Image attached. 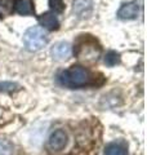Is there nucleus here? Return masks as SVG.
<instances>
[{"instance_id": "12", "label": "nucleus", "mask_w": 147, "mask_h": 155, "mask_svg": "<svg viewBox=\"0 0 147 155\" xmlns=\"http://www.w3.org/2000/svg\"><path fill=\"white\" fill-rule=\"evenodd\" d=\"M14 146L11 141L0 138V155H13Z\"/></svg>"}, {"instance_id": "14", "label": "nucleus", "mask_w": 147, "mask_h": 155, "mask_svg": "<svg viewBox=\"0 0 147 155\" xmlns=\"http://www.w3.org/2000/svg\"><path fill=\"white\" fill-rule=\"evenodd\" d=\"M17 88H19V85L13 81H2L0 83V92H13Z\"/></svg>"}, {"instance_id": "7", "label": "nucleus", "mask_w": 147, "mask_h": 155, "mask_svg": "<svg viewBox=\"0 0 147 155\" xmlns=\"http://www.w3.org/2000/svg\"><path fill=\"white\" fill-rule=\"evenodd\" d=\"M51 54L53 57V60L65 61L71 56V45L67 41H58L52 47Z\"/></svg>"}, {"instance_id": "11", "label": "nucleus", "mask_w": 147, "mask_h": 155, "mask_svg": "<svg viewBox=\"0 0 147 155\" xmlns=\"http://www.w3.org/2000/svg\"><path fill=\"white\" fill-rule=\"evenodd\" d=\"M14 0H0V17H7L13 12Z\"/></svg>"}, {"instance_id": "15", "label": "nucleus", "mask_w": 147, "mask_h": 155, "mask_svg": "<svg viewBox=\"0 0 147 155\" xmlns=\"http://www.w3.org/2000/svg\"><path fill=\"white\" fill-rule=\"evenodd\" d=\"M49 5L54 11V13H61L63 12V3L62 0H49Z\"/></svg>"}, {"instance_id": "1", "label": "nucleus", "mask_w": 147, "mask_h": 155, "mask_svg": "<svg viewBox=\"0 0 147 155\" xmlns=\"http://www.w3.org/2000/svg\"><path fill=\"white\" fill-rule=\"evenodd\" d=\"M58 81L68 88H80L92 83V75L83 66H71L58 75Z\"/></svg>"}, {"instance_id": "2", "label": "nucleus", "mask_w": 147, "mask_h": 155, "mask_svg": "<svg viewBox=\"0 0 147 155\" xmlns=\"http://www.w3.org/2000/svg\"><path fill=\"white\" fill-rule=\"evenodd\" d=\"M23 44L27 51L36 52L40 51L48 44V35L44 31V28L39 26H32L27 28L23 35Z\"/></svg>"}, {"instance_id": "5", "label": "nucleus", "mask_w": 147, "mask_h": 155, "mask_svg": "<svg viewBox=\"0 0 147 155\" xmlns=\"http://www.w3.org/2000/svg\"><path fill=\"white\" fill-rule=\"evenodd\" d=\"M66 143H67V134L65 130L57 129L49 136L48 146L53 151H60V150H62L66 146Z\"/></svg>"}, {"instance_id": "6", "label": "nucleus", "mask_w": 147, "mask_h": 155, "mask_svg": "<svg viewBox=\"0 0 147 155\" xmlns=\"http://www.w3.org/2000/svg\"><path fill=\"white\" fill-rule=\"evenodd\" d=\"M72 12L79 18H88L93 12V2L92 0H74Z\"/></svg>"}, {"instance_id": "4", "label": "nucleus", "mask_w": 147, "mask_h": 155, "mask_svg": "<svg viewBox=\"0 0 147 155\" xmlns=\"http://www.w3.org/2000/svg\"><path fill=\"white\" fill-rule=\"evenodd\" d=\"M139 3L137 0L133 2H128L124 3L120 7V9L117 11V18L126 21V19H136L139 14Z\"/></svg>"}, {"instance_id": "9", "label": "nucleus", "mask_w": 147, "mask_h": 155, "mask_svg": "<svg viewBox=\"0 0 147 155\" xmlns=\"http://www.w3.org/2000/svg\"><path fill=\"white\" fill-rule=\"evenodd\" d=\"M14 11L21 16H31L35 12L31 0H17L14 3Z\"/></svg>"}, {"instance_id": "3", "label": "nucleus", "mask_w": 147, "mask_h": 155, "mask_svg": "<svg viewBox=\"0 0 147 155\" xmlns=\"http://www.w3.org/2000/svg\"><path fill=\"white\" fill-rule=\"evenodd\" d=\"M76 57L80 61L84 62H96L98 57L101 56V48L97 44V41L92 38H85L84 40H80L76 45Z\"/></svg>"}, {"instance_id": "8", "label": "nucleus", "mask_w": 147, "mask_h": 155, "mask_svg": "<svg viewBox=\"0 0 147 155\" xmlns=\"http://www.w3.org/2000/svg\"><path fill=\"white\" fill-rule=\"evenodd\" d=\"M39 22H40V25L47 28L49 31H54V30H58V27H60V21H58V18L54 13H44L41 14L40 17H39Z\"/></svg>"}, {"instance_id": "13", "label": "nucleus", "mask_w": 147, "mask_h": 155, "mask_svg": "<svg viewBox=\"0 0 147 155\" xmlns=\"http://www.w3.org/2000/svg\"><path fill=\"white\" fill-rule=\"evenodd\" d=\"M120 62V54L119 53H116L114 51H110V52H107L106 53V56H105V64L107 66H116L117 64Z\"/></svg>"}, {"instance_id": "10", "label": "nucleus", "mask_w": 147, "mask_h": 155, "mask_svg": "<svg viewBox=\"0 0 147 155\" xmlns=\"http://www.w3.org/2000/svg\"><path fill=\"white\" fill-rule=\"evenodd\" d=\"M105 155H128V150L124 143L112 142L105 147Z\"/></svg>"}]
</instances>
